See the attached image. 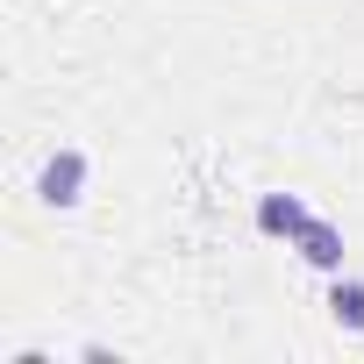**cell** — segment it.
<instances>
[{"label": "cell", "mask_w": 364, "mask_h": 364, "mask_svg": "<svg viewBox=\"0 0 364 364\" xmlns=\"http://www.w3.org/2000/svg\"><path fill=\"white\" fill-rule=\"evenodd\" d=\"M328 321L343 336H364V279H350V272L328 279Z\"/></svg>", "instance_id": "277c9868"}, {"label": "cell", "mask_w": 364, "mask_h": 364, "mask_svg": "<svg viewBox=\"0 0 364 364\" xmlns=\"http://www.w3.org/2000/svg\"><path fill=\"white\" fill-rule=\"evenodd\" d=\"M286 250H293L307 272H321V279H336V272H343V229H336V222H321V215H314Z\"/></svg>", "instance_id": "7a4b0ae2"}, {"label": "cell", "mask_w": 364, "mask_h": 364, "mask_svg": "<svg viewBox=\"0 0 364 364\" xmlns=\"http://www.w3.org/2000/svg\"><path fill=\"white\" fill-rule=\"evenodd\" d=\"M307 222H314V208H307L300 193H257V236H272V243H293Z\"/></svg>", "instance_id": "3957f363"}, {"label": "cell", "mask_w": 364, "mask_h": 364, "mask_svg": "<svg viewBox=\"0 0 364 364\" xmlns=\"http://www.w3.org/2000/svg\"><path fill=\"white\" fill-rule=\"evenodd\" d=\"M86 178H93V157H86L79 143H65V150H50V157L36 164V200L65 215V208L86 200Z\"/></svg>", "instance_id": "6da1fadb"}]
</instances>
